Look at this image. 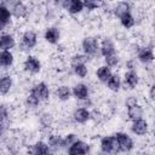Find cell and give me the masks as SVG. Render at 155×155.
Returning a JSON list of instances; mask_svg holds the SVG:
<instances>
[{"instance_id":"6da1fadb","label":"cell","mask_w":155,"mask_h":155,"mask_svg":"<svg viewBox=\"0 0 155 155\" xmlns=\"http://www.w3.org/2000/svg\"><path fill=\"white\" fill-rule=\"evenodd\" d=\"M82 51L86 56L88 57H93L98 53L99 51V44H98V40L93 36H87L82 40Z\"/></svg>"},{"instance_id":"7a4b0ae2","label":"cell","mask_w":155,"mask_h":155,"mask_svg":"<svg viewBox=\"0 0 155 155\" xmlns=\"http://www.w3.org/2000/svg\"><path fill=\"white\" fill-rule=\"evenodd\" d=\"M101 149H102L103 153H107V154L120 151L115 134L114 136H105V137H103L101 139Z\"/></svg>"},{"instance_id":"3957f363","label":"cell","mask_w":155,"mask_h":155,"mask_svg":"<svg viewBox=\"0 0 155 155\" xmlns=\"http://www.w3.org/2000/svg\"><path fill=\"white\" fill-rule=\"evenodd\" d=\"M115 137H116L120 151H130L133 149V140L128 134L124 132H117L115 133Z\"/></svg>"},{"instance_id":"277c9868","label":"cell","mask_w":155,"mask_h":155,"mask_svg":"<svg viewBox=\"0 0 155 155\" xmlns=\"http://www.w3.org/2000/svg\"><path fill=\"white\" fill-rule=\"evenodd\" d=\"M23 68L29 74H38L41 70V63L36 57L28 56L23 63Z\"/></svg>"},{"instance_id":"5b68a950","label":"cell","mask_w":155,"mask_h":155,"mask_svg":"<svg viewBox=\"0 0 155 155\" xmlns=\"http://www.w3.org/2000/svg\"><path fill=\"white\" fill-rule=\"evenodd\" d=\"M30 92H33L41 102L47 101L48 97H50V88H48V86H47L45 82H42V81L35 84V85L31 87Z\"/></svg>"},{"instance_id":"8992f818","label":"cell","mask_w":155,"mask_h":155,"mask_svg":"<svg viewBox=\"0 0 155 155\" xmlns=\"http://www.w3.org/2000/svg\"><path fill=\"white\" fill-rule=\"evenodd\" d=\"M38 42V36L33 30H27L23 33L22 35V46L25 47L27 50H31L33 47H35Z\"/></svg>"},{"instance_id":"52a82bcc","label":"cell","mask_w":155,"mask_h":155,"mask_svg":"<svg viewBox=\"0 0 155 155\" xmlns=\"http://www.w3.org/2000/svg\"><path fill=\"white\" fill-rule=\"evenodd\" d=\"M90 151V147L88 144H86L84 140L78 139L74 144H71L68 148V153L70 155H78V154H87Z\"/></svg>"},{"instance_id":"ba28073f","label":"cell","mask_w":155,"mask_h":155,"mask_svg":"<svg viewBox=\"0 0 155 155\" xmlns=\"http://www.w3.org/2000/svg\"><path fill=\"white\" fill-rule=\"evenodd\" d=\"M137 57H138V59H139L142 63H145V64L151 63V62L155 59L154 51H153V48H150V47H142L140 50H138Z\"/></svg>"},{"instance_id":"9c48e42d","label":"cell","mask_w":155,"mask_h":155,"mask_svg":"<svg viewBox=\"0 0 155 155\" xmlns=\"http://www.w3.org/2000/svg\"><path fill=\"white\" fill-rule=\"evenodd\" d=\"M131 130L137 136H144L148 132V122L143 117L142 119H138V120H134L132 122Z\"/></svg>"},{"instance_id":"30bf717a","label":"cell","mask_w":155,"mask_h":155,"mask_svg":"<svg viewBox=\"0 0 155 155\" xmlns=\"http://www.w3.org/2000/svg\"><path fill=\"white\" fill-rule=\"evenodd\" d=\"M16 46V40L12 34L2 33L0 36V48L1 50H11Z\"/></svg>"},{"instance_id":"8fae6325","label":"cell","mask_w":155,"mask_h":155,"mask_svg":"<svg viewBox=\"0 0 155 155\" xmlns=\"http://www.w3.org/2000/svg\"><path fill=\"white\" fill-rule=\"evenodd\" d=\"M99 52L105 58L108 56H111L115 53V46H114V42L110 40V39H104L102 42H101V46H99Z\"/></svg>"},{"instance_id":"7c38bea8","label":"cell","mask_w":155,"mask_h":155,"mask_svg":"<svg viewBox=\"0 0 155 155\" xmlns=\"http://www.w3.org/2000/svg\"><path fill=\"white\" fill-rule=\"evenodd\" d=\"M13 61H15V57H13V53L11 52V50H1V52H0L1 68H4V69L10 68L13 64Z\"/></svg>"},{"instance_id":"4fadbf2b","label":"cell","mask_w":155,"mask_h":155,"mask_svg":"<svg viewBox=\"0 0 155 155\" xmlns=\"http://www.w3.org/2000/svg\"><path fill=\"white\" fill-rule=\"evenodd\" d=\"M73 117L78 124H85L90 120L91 113L86 108H78V109H75V111L73 114Z\"/></svg>"},{"instance_id":"5bb4252c","label":"cell","mask_w":155,"mask_h":155,"mask_svg":"<svg viewBox=\"0 0 155 155\" xmlns=\"http://www.w3.org/2000/svg\"><path fill=\"white\" fill-rule=\"evenodd\" d=\"M73 94L76 99L84 101L88 98V87L85 84H76L73 87Z\"/></svg>"},{"instance_id":"9a60e30c","label":"cell","mask_w":155,"mask_h":155,"mask_svg":"<svg viewBox=\"0 0 155 155\" xmlns=\"http://www.w3.org/2000/svg\"><path fill=\"white\" fill-rule=\"evenodd\" d=\"M11 13H12V16H13L15 18H17V19L24 18V17L27 16V13H28V8H27V6H25L21 0H18V1L15 4V6L11 8Z\"/></svg>"},{"instance_id":"2e32d148","label":"cell","mask_w":155,"mask_h":155,"mask_svg":"<svg viewBox=\"0 0 155 155\" xmlns=\"http://www.w3.org/2000/svg\"><path fill=\"white\" fill-rule=\"evenodd\" d=\"M45 40L48 42V44H57L59 41V38H61V34H59V30L54 27H51V28H47L46 31H45V35H44Z\"/></svg>"},{"instance_id":"e0dca14e","label":"cell","mask_w":155,"mask_h":155,"mask_svg":"<svg viewBox=\"0 0 155 155\" xmlns=\"http://www.w3.org/2000/svg\"><path fill=\"white\" fill-rule=\"evenodd\" d=\"M30 153L36 154V155H45V154L51 153V148L48 147V143H45L42 140H39V142H36V143H34L31 145Z\"/></svg>"},{"instance_id":"ac0fdd59","label":"cell","mask_w":155,"mask_h":155,"mask_svg":"<svg viewBox=\"0 0 155 155\" xmlns=\"http://www.w3.org/2000/svg\"><path fill=\"white\" fill-rule=\"evenodd\" d=\"M143 108L142 105H139L138 103L131 105V107H127V115L130 117V120L134 121V120H138V119H142L143 116Z\"/></svg>"},{"instance_id":"d6986e66","label":"cell","mask_w":155,"mask_h":155,"mask_svg":"<svg viewBox=\"0 0 155 155\" xmlns=\"http://www.w3.org/2000/svg\"><path fill=\"white\" fill-rule=\"evenodd\" d=\"M12 13L11 11L5 7V6H0V21H1V30H5L6 27L11 23V18H12Z\"/></svg>"},{"instance_id":"ffe728a7","label":"cell","mask_w":155,"mask_h":155,"mask_svg":"<svg viewBox=\"0 0 155 155\" xmlns=\"http://www.w3.org/2000/svg\"><path fill=\"white\" fill-rule=\"evenodd\" d=\"M124 80H125V85H127L130 88H136V86L138 85V81H139L138 75L133 69H130L128 71H126Z\"/></svg>"},{"instance_id":"44dd1931","label":"cell","mask_w":155,"mask_h":155,"mask_svg":"<svg viewBox=\"0 0 155 155\" xmlns=\"http://www.w3.org/2000/svg\"><path fill=\"white\" fill-rule=\"evenodd\" d=\"M12 78L10 75H2L1 79H0V93L2 96H6L10 90L12 88Z\"/></svg>"},{"instance_id":"7402d4cb","label":"cell","mask_w":155,"mask_h":155,"mask_svg":"<svg viewBox=\"0 0 155 155\" xmlns=\"http://www.w3.org/2000/svg\"><path fill=\"white\" fill-rule=\"evenodd\" d=\"M48 147L51 148V151H57L63 148V138L58 134H51L48 137Z\"/></svg>"},{"instance_id":"603a6c76","label":"cell","mask_w":155,"mask_h":155,"mask_svg":"<svg viewBox=\"0 0 155 155\" xmlns=\"http://www.w3.org/2000/svg\"><path fill=\"white\" fill-rule=\"evenodd\" d=\"M131 10L130 7V4L127 1H120L116 4V6L114 7V15L117 17V18H121L124 15L128 13Z\"/></svg>"},{"instance_id":"cb8c5ba5","label":"cell","mask_w":155,"mask_h":155,"mask_svg":"<svg viewBox=\"0 0 155 155\" xmlns=\"http://www.w3.org/2000/svg\"><path fill=\"white\" fill-rule=\"evenodd\" d=\"M111 75H113V74H111L110 67H108V65H102V67H99L98 70H97V78H98V80H99L101 82H103V84H107V81L110 79Z\"/></svg>"},{"instance_id":"d4e9b609","label":"cell","mask_w":155,"mask_h":155,"mask_svg":"<svg viewBox=\"0 0 155 155\" xmlns=\"http://www.w3.org/2000/svg\"><path fill=\"white\" fill-rule=\"evenodd\" d=\"M84 0H70L69 6H68V12L70 15H78L84 10Z\"/></svg>"},{"instance_id":"484cf974","label":"cell","mask_w":155,"mask_h":155,"mask_svg":"<svg viewBox=\"0 0 155 155\" xmlns=\"http://www.w3.org/2000/svg\"><path fill=\"white\" fill-rule=\"evenodd\" d=\"M71 94H73V91H71L68 86H65V85L59 86V87L56 90V97H57L59 101H68Z\"/></svg>"},{"instance_id":"4316f807","label":"cell","mask_w":155,"mask_h":155,"mask_svg":"<svg viewBox=\"0 0 155 155\" xmlns=\"http://www.w3.org/2000/svg\"><path fill=\"white\" fill-rule=\"evenodd\" d=\"M107 86L110 91L113 92H117L121 87V80H120V76L117 74H113L110 76V79L107 81Z\"/></svg>"},{"instance_id":"83f0119b","label":"cell","mask_w":155,"mask_h":155,"mask_svg":"<svg viewBox=\"0 0 155 155\" xmlns=\"http://www.w3.org/2000/svg\"><path fill=\"white\" fill-rule=\"evenodd\" d=\"M120 22H121L122 27H124V28H126V29L132 28V27L134 25V23H136V21H134V18H133V16L131 15V12H128V13L124 15V16L120 18Z\"/></svg>"},{"instance_id":"f1b7e54d","label":"cell","mask_w":155,"mask_h":155,"mask_svg":"<svg viewBox=\"0 0 155 155\" xmlns=\"http://www.w3.org/2000/svg\"><path fill=\"white\" fill-rule=\"evenodd\" d=\"M40 103H41V101H40L33 92H29V94H28L27 98H25V104H27V107L34 109V108H36Z\"/></svg>"},{"instance_id":"f546056e","label":"cell","mask_w":155,"mask_h":155,"mask_svg":"<svg viewBox=\"0 0 155 155\" xmlns=\"http://www.w3.org/2000/svg\"><path fill=\"white\" fill-rule=\"evenodd\" d=\"M87 59H88V56H86V54H75L71 57L70 64H71V67L79 65V64H86Z\"/></svg>"},{"instance_id":"4dcf8cb0","label":"cell","mask_w":155,"mask_h":155,"mask_svg":"<svg viewBox=\"0 0 155 155\" xmlns=\"http://www.w3.org/2000/svg\"><path fill=\"white\" fill-rule=\"evenodd\" d=\"M84 5L87 10L92 11L103 5V0H84Z\"/></svg>"},{"instance_id":"1f68e13d","label":"cell","mask_w":155,"mask_h":155,"mask_svg":"<svg viewBox=\"0 0 155 155\" xmlns=\"http://www.w3.org/2000/svg\"><path fill=\"white\" fill-rule=\"evenodd\" d=\"M73 70L74 73L79 76V78H85L88 73V69L86 67V64H79V65H74L73 67Z\"/></svg>"},{"instance_id":"d6a6232c","label":"cell","mask_w":155,"mask_h":155,"mask_svg":"<svg viewBox=\"0 0 155 155\" xmlns=\"http://www.w3.org/2000/svg\"><path fill=\"white\" fill-rule=\"evenodd\" d=\"M78 139H79L78 136L74 134V133H69V134H67V136L63 138V148L68 149V148H69L71 144H74Z\"/></svg>"},{"instance_id":"836d02e7","label":"cell","mask_w":155,"mask_h":155,"mask_svg":"<svg viewBox=\"0 0 155 155\" xmlns=\"http://www.w3.org/2000/svg\"><path fill=\"white\" fill-rule=\"evenodd\" d=\"M40 122H41V125H42L44 127H50V126L52 125V122H53V117H52L51 114L44 113V114L40 116Z\"/></svg>"},{"instance_id":"e575fe53","label":"cell","mask_w":155,"mask_h":155,"mask_svg":"<svg viewBox=\"0 0 155 155\" xmlns=\"http://www.w3.org/2000/svg\"><path fill=\"white\" fill-rule=\"evenodd\" d=\"M105 63H107V65L110 67V68L116 67L117 63H119V57H117L115 53L111 54V56H108V57H105Z\"/></svg>"},{"instance_id":"d590c367","label":"cell","mask_w":155,"mask_h":155,"mask_svg":"<svg viewBox=\"0 0 155 155\" xmlns=\"http://www.w3.org/2000/svg\"><path fill=\"white\" fill-rule=\"evenodd\" d=\"M70 0H54V5L58 8H63V10H68Z\"/></svg>"},{"instance_id":"8d00e7d4","label":"cell","mask_w":155,"mask_h":155,"mask_svg":"<svg viewBox=\"0 0 155 155\" xmlns=\"http://www.w3.org/2000/svg\"><path fill=\"white\" fill-rule=\"evenodd\" d=\"M17 1H18V0H1V5L5 6V7H7V8L11 11V8L15 6V4H16Z\"/></svg>"},{"instance_id":"74e56055","label":"cell","mask_w":155,"mask_h":155,"mask_svg":"<svg viewBox=\"0 0 155 155\" xmlns=\"http://www.w3.org/2000/svg\"><path fill=\"white\" fill-rule=\"evenodd\" d=\"M136 103H138V102H137V98L133 97V96H130V97L126 99V107H131V105H133V104H136Z\"/></svg>"},{"instance_id":"f35d334b","label":"cell","mask_w":155,"mask_h":155,"mask_svg":"<svg viewBox=\"0 0 155 155\" xmlns=\"http://www.w3.org/2000/svg\"><path fill=\"white\" fill-rule=\"evenodd\" d=\"M149 96H150V98H151L153 101H155V84L150 87V90H149Z\"/></svg>"}]
</instances>
